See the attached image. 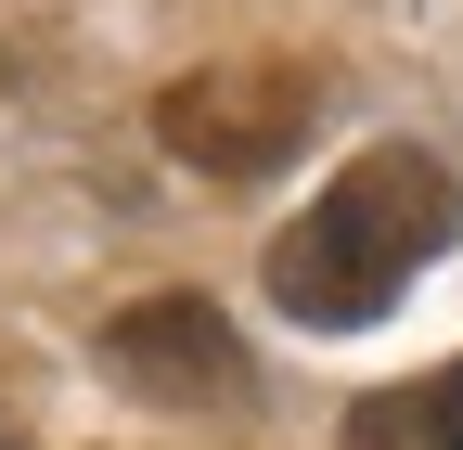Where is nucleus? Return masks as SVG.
<instances>
[{
	"instance_id": "f03ea898",
	"label": "nucleus",
	"mask_w": 463,
	"mask_h": 450,
	"mask_svg": "<svg viewBox=\"0 0 463 450\" xmlns=\"http://www.w3.org/2000/svg\"><path fill=\"white\" fill-rule=\"evenodd\" d=\"M309 117H322V78L283 65V52H232V65H194L155 90V142L194 181H270L309 142Z\"/></svg>"
},
{
	"instance_id": "20e7f679",
	"label": "nucleus",
	"mask_w": 463,
	"mask_h": 450,
	"mask_svg": "<svg viewBox=\"0 0 463 450\" xmlns=\"http://www.w3.org/2000/svg\"><path fill=\"white\" fill-rule=\"evenodd\" d=\"M425 399H438V412L463 425V361H450V373H425Z\"/></svg>"
},
{
	"instance_id": "f257e3e1",
	"label": "nucleus",
	"mask_w": 463,
	"mask_h": 450,
	"mask_svg": "<svg viewBox=\"0 0 463 450\" xmlns=\"http://www.w3.org/2000/svg\"><path fill=\"white\" fill-rule=\"evenodd\" d=\"M450 232H463V181H450L425 142H373L361 167H335L322 206L283 219L270 309L309 322V334H361V322H386V309L450 258Z\"/></svg>"
},
{
	"instance_id": "7ed1b4c3",
	"label": "nucleus",
	"mask_w": 463,
	"mask_h": 450,
	"mask_svg": "<svg viewBox=\"0 0 463 450\" xmlns=\"http://www.w3.org/2000/svg\"><path fill=\"white\" fill-rule=\"evenodd\" d=\"M103 373L129 386V399L155 412H245V334H232L206 296H142V309H116L103 322Z\"/></svg>"
},
{
	"instance_id": "39448f33",
	"label": "nucleus",
	"mask_w": 463,
	"mask_h": 450,
	"mask_svg": "<svg viewBox=\"0 0 463 450\" xmlns=\"http://www.w3.org/2000/svg\"><path fill=\"white\" fill-rule=\"evenodd\" d=\"M0 450H26V437H14V425H0Z\"/></svg>"
}]
</instances>
